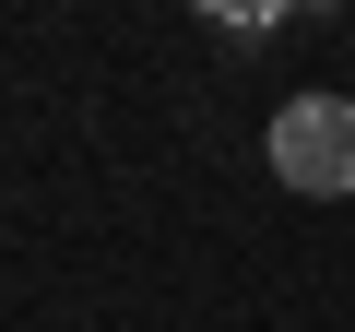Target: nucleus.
I'll return each instance as SVG.
<instances>
[{
  "label": "nucleus",
  "instance_id": "f257e3e1",
  "mask_svg": "<svg viewBox=\"0 0 355 332\" xmlns=\"http://www.w3.org/2000/svg\"><path fill=\"white\" fill-rule=\"evenodd\" d=\"M272 179L308 202L355 190V95H284L272 107Z\"/></svg>",
  "mask_w": 355,
  "mask_h": 332
}]
</instances>
